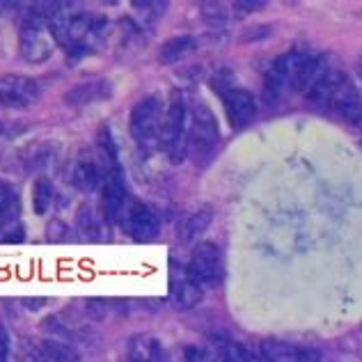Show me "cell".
<instances>
[{
	"label": "cell",
	"mask_w": 362,
	"mask_h": 362,
	"mask_svg": "<svg viewBox=\"0 0 362 362\" xmlns=\"http://www.w3.org/2000/svg\"><path fill=\"white\" fill-rule=\"evenodd\" d=\"M46 18H49L55 44L66 49L71 58L90 55L108 35L106 18L83 12V9L69 3H49Z\"/></svg>",
	"instance_id": "cell-1"
},
{
	"label": "cell",
	"mask_w": 362,
	"mask_h": 362,
	"mask_svg": "<svg viewBox=\"0 0 362 362\" xmlns=\"http://www.w3.org/2000/svg\"><path fill=\"white\" fill-rule=\"evenodd\" d=\"M308 101L323 110L332 112L339 119L349 124H360L362 122V99L360 92L344 71L328 66L326 74L317 81V85L305 94Z\"/></svg>",
	"instance_id": "cell-2"
},
{
	"label": "cell",
	"mask_w": 362,
	"mask_h": 362,
	"mask_svg": "<svg viewBox=\"0 0 362 362\" xmlns=\"http://www.w3.org/2000/svg\"><path fill=\"white\" fill-rule=\"evenodd\" d=\"M188 108L184 97L173 92L170 103L163 115V127H160V147L165 149L173 163H181L188 156Z\"/></svg>",
	"instance_id": "cell-3"
},
{
	"label": "cell",
	"mask_w": 362,
	"mask_h": 362,
	"mask_svg": "<svg viewBox=\"0 0 362 362\" xmlns=\"http://www.w3.org/2000/svg\"><path fill=\"white\" fill-rule=\"evenodd\" d=\"M163 103L158 97H145L136 103L131 112V138L142 151H154L160 147V127H163Z\"/></svg>",
	"instance_id": "cell-4"
},
{
	"label": "cell",
	"mask_w": 362,
	"mask_h": 362,
	"mask_svg": "<svg viewBox=\"0 0 362 362\" xmlns=\"http://www.w3.org/2000/svg\"><path fill=\"white\" fill-rule=\"evenodd\" d=\"M21 55L25 62L40 64L46 62L55 51V37L51 33L49 18H46V12H30L28 18L21 25Z\"/></svg>",
	"instance_id": "cell-5"
},
{
	"label": "cell",
	"mask_w": 362,
	"mask_h": 362,
	"mask_svg": "<svg viewBox=\"0 0 362 362\" xmlns=\"http://www.w3.org/2000/svg\"><path fill=\"white\" fill-rule=\"evenodd\" d=\"M218 140H221V131H218L214 112L209 110L206 103H195L188 129V151H193L197 163L209 160L218 147Z\"/></svg>",
	"instance_id": "cell-6"
},
{
	"label": "cell",
	"mask_w": 362,
	"mask_h": 362,
	"mask_svg": "<svg viewBox=\"0 0 362 362\" xmlns=\"http://www.w3.org/2000/svg\"><path fill=\"white\" fill-rule=\"evenodd\" d=\"M186 271L197 287L216 289L218 284L223 282V275H225V262H223L221 247L216 243H209V241L195 245Z\"/></svg>",
	"instance_id": "cell-7"
},
{
	"label": "cell",
	"mask_w": 362,
	"mask_h": 362,
	"mask_svg": "<svg viewBox=\"0 0 362 362\" xmlns=\"http://www.w3.org/2000/svg\"><path fill=\"white\" fill-rule=\"evenodd\" d=\"M115 170L117 163L108 156L101 154V158H94L88 154H81L69 168V181L81 193H94V190H99L103 186L106 177L110 173H115Z\"/></svg>",
	"instance_id": "cell-8"
},
{
	"label": "cell",
	"mask_w": 362,
	"mask_h": 362,
	"mask_svg": "<svg viewBox=\"0 0 362 362\" xmlns=\"http://www.w3.org/2000/svg\"><path fill=\"white\" fill-rule=\"evenodd\" d=\"M18 362H81L78 351L62 339H23L18 344Z\"/></svg>",
	"instance_id": "cell-9"
},
{
	"label": "cell",
	"mask_w": 362,
	"mask_h": 362,
	"mask_svg": "<svg viewBox=\"0 0 362 362\" xmlns=\"http://www.w3.org/2000/svg\"><path fill=\"white\" fill-rule=\"evenodd\" d=\"M119 225L124 227V232L138 243L154 241L158 236V230H160V223H158L156 214L151 211L149 206L138 202V199H131V202L127 204V209H124V214L119 218Z\"/></svg>",
	"instance_id": "cell-10"
},
{
	"label": "cell",
	"mask_w": 362,
	"mask_h": 362,
	"mask_svg": "<svg viewBox=\"0 0 362 362\" xmlns=\"http://www.w3.org/2000/svg\"><path fill=\"white\" fill-rule=\"evenodd\" d=\"M40 97L37 81L21 74H7L0 78V106L3 108H28Z\"/></svg>",
	"instance_id": "cell-11"
},
{
	"label": "cell",
	"mask_w": 362,
	"mask_h": 362,
	"mask_svg": "<svg viewBox=\"0 0 362 362\" xmlns=\"http://www.w3.org/2000/svg\"><path fill=\"white\" fill-rule=\"evenodd\" d=\"M223 106H225V115L230 119L234 129H243L247 127L255 115H257V99L252 92H247L243 88H223Z\"/></svg>",
	"instance_id": "cell-12"
},
{
	"label": "cell",
	"mask_w": 362,
	"mask_h": 362,
	"mask_svg": "<svg viewBox=\"0 0 362 362\" xmlns=\"http://www.w3.org/2000/svg\"><path fill=\"white\" fill-rule=\"evenodd\" d=\"M131 202V195L124 186L119 170L110 173L101 186V214L108 223H119L124 209Z\"/></svg>",
	"instance_id": "cell-13"
},
{
	"label": "cell",
	"mask_w": 362,
	"mask_h": 362,
	"mask_svg": "<svg viewBox=\"0 0 362 362\" xmlns=\"http://www.w3.org/2000/svg\"><path fill=\"white\" fill-rule=\"evenodd\" d=\"M170 298L181 310L195 308L202 300V287H197L186 269L184 271L175 269L173 275H170Z\"/></svg>",
	"instance_id": "cell-14"
},
{
	"label": "cell",
	"mask_w": 362,
	"mask_h": 362,
	"mask_svg": "<svg viewBox=\"0 0 362 362\" xmlns=\"http://www.w3.org/2000/svg\"><path fill=\"white\" fill-rule=\"evenodd\" d=\"M262 356H264V362H319L310 349H303V346L289 344V341H280V339L264 341Z\"/></svg>",
	"instance_id": "cell-15"
},
{
	"label": "cell",
	"mask_w": 362,
	"mask_h": 362,
	"mask_svg": "<svg viewBox=\"0 0 362 362\" xmlns=\"http://www.w3.org/2000/svg\"><path fill=\"white\" fill-rule=\"evenodd\" d=\"M204 351L211 358V362H252L243 344L227 337H211Z\"/></svg>",
	"instance_id": "cell-16"
},
{
	"label": "cell",
	"mask_w": 362,
	"mask_h": 362,
	"mask_svg": "<svg viewBox=\"0 0 362 362\" xmlns=\"http://www.w3.org/2000/svg\"><path fill=\"white\" fill-rule=\"evenodd\" d=\"M124 362H168V360H165L163 346L158 344V339L149 335H138L131 339Z\"/></svg>",
	"instance_id": "cell-17"
},
{
	"label": "cell",
	"mask_w": 362,
	"mask_h": 362,
	"mask_svg": "<svg viewBox=\"0 0 362 362\" xmlns=\"http://www.w3.org/2000/svg\"><path fill=\"white\" fill-rule=\"evenodd\" d=\"M110 83L108 81H90V83H81L71 88L64 94V99L74 103V106H88V103H99L103 99L110 97Z\"/></svg>",
	"instance_id": "cell-18"
},
{
	"label": "cell",
	"mask_w": 362,
	"mask_h": 362,
	"mask_svg": "<svg viewBox=\"0 0 362 362\" xmlns=\"http://www.w3.org/2000/svg\"><path fill=\"white\" fill-rule=\"evenodd\" d=\"M195 46H197L195 37H190V35L173 37V40H168L163 46H160L158 62L160 64H177L184 58H188V55L195 51Z\"/></svg>",
	"instance_id": "cell-19"
},
{
	"label": "cell",
	"mask_w": 362,
	"mask_h": 362,
	"mask_svg": "<svg viewBox=\"0 0 362 362\" xmlns=\"http://www.w3.org/2000/svg\"><path fill=\"white\" fill-rule=\"evenodd\" d=\"M209 223H211V209H199V211L190 214L179 227V236L184 241H195L199 234H202Z\"/></svg>",
	"instance_id": "cell-20"
},
{
	"label": "cell",
	"mask_w": 362,
	"mask_h": 362,
	"mask_svg": "<svg viewBox=\"0 0 362 362\" xmlns=\"http://www.w3.org/2000/svg\"><path fill=\"white\" fill-rule=\"evenodd\" d=\"M18 216V193L12 184L0 179V221L12 225Z\"/></svg>",
	"instance_id": "cell-21"
},
{
	"label": "cell",
	"mask_w": 362,
	"mask_h": 362,
	"mask_svg": "<svg viewBox=\"0 0 362 362\" xmlns=\"http://www.w3.org/2000/svg\"><path fill=\"white\" fill-rule=\"evenodd\" d=\"M53 199H55V190L51 186V181L49 179H37L35 186H33V206H35V214L37 216H44L53 206Z\"/></svg>",
	"instance_id": "cell-22"
},
{
	"label": "cell",
	"mask_w": 362,
	"mask_h": 362,
	"mask_svg": "<svg viewBox=\"0 0 362 362\" xmlns=\"http://www.w3.org/2000/svg\"><path fill=\"white\" fill-rule=\"evenodd\" d=\"M133 9H138V16L142 18V28L149 23H156L160 16L165 14L168 3H133Z\"/></svg>",
	"instance_id": "cell-23"
},
{
	"label": "cell",
	"mask_w": 362,
	"mask_h": 362,
	"mask_svg": "<svg viewBox=\"0 0 362 362\" xmlns=\"http://www.w3.org/2000/svg\"><path fill=\"white\" fill-rule=\"evenodd\" d=\"M202 14L211 25H225L227 21V12L223 3H202Z\"/></svg>",
	"instance_id": "cell-24"
},
{
	"label": "cell",
	"mask_w": 362,
	"mask_h": 362,
	"mask_svg": "<svg viewBox=\"0 0 362 362\" xmlns=\"http://www.w3.org/2000/svg\"><path fill=\"white\" fill-rule=\"evenodd\" d=\"M266 7L264 0H239V3H234V9L239 14H252V12H262Z\"/></svg>",
	"instance_id": "cell-25"
},
{
	"label": "cell",
	"mask_w": 362,
	"mask_h": 362,
	"mask_svg": "<svg viewBox=\"0 0 362 362\" xmlns=\"http://www.w3.org/2000/svg\"><path fill=\"white\" fill-rule=\"evenodd\" d=\"M184 362H211L209 354L199 346H186L184 351Z\"/></svg>",
	"instance_id": "cell-26"
},
{
	"label": "cell",
	"mask_w": 362,
	"mask_h": 362,
	"mask_svg": "<svg viewBox=\"0 0 362 362\" xmlns=\"http://www.w3.org/2000/svg\"><path fill=\"white\" fill-rule=\"evenodd\" d=\"M0 362H9V335L5 328H0Z\"/></svg>",
	"instance_id": "cell-27"
},
{
	"label": "cell",
	"mask_w": 362,
	"mask_h": 362,
	"mask_svg": "<svg viewBox=\"0 0 362 362\" xmlns=\"http://www.w3.org/2000/svg\"><path fill=\"white\" fill-rule=\"evenodd\" d=\"M360 76H362V60H360Z\"/></svg>",
	"instance_id": "cell-28"
},
{
	"label": "cell",
	"mask_w": 362,
	"mask_h": 362,
	"mask_svg": "<svg viewBox=\"0 0 362 362\" xmlns=\"http://www.w3.org/2000/svg\"><path fill=\"white\" fill-rule=\"evenodd\" d=\"M0 131H3V129H0Z\"/></svg>",
	"instance_id": "cell-29"
}]
</instances>
